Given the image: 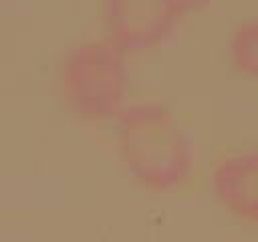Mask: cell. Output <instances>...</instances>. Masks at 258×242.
Returning a JSON list of instances; mask_svg holds the SVG:
<instances>
[{"mask_svg":"<svg viewBox=\"0 0 258 242\" xmlns=\"http://www.w3.org/2000/svg\"><path fill=\"white\" fill-rule=\"evenodd\" d=\"M212 0H101L103 34L129 56L161 46L177 26Z\"/></svg>","mask_w":258,"mask_h":242,"instance_id":"3957f363","label":"cell"},{"mask_svg":"<svg viewBox=\"0 0 258 242\" xmlns=\"http://www.w3.org/2000/svg\"><path fill=\"white\" fill-rule=\"evenodd\" d=\"M56 87L64 109L79 121H115L131 93L129 54L105 34L73 42L56 67Z\"/></svg>","mask_w":258,"mask_h":242,"instance_id":"7a4b0ae2","label":"cell"},{"mask_svg":"<svg viewBox=\"0 0 258 242\" xmlns=\"http://www.w3.org/2000/svg\"><path fill=\"white\" fill-rule=\"evenodd\" d=\"M208 188L226 216L258 228V147L218 157L208 173Z\"/></svg>","mask_w":258,"mask_h":242,"instance_id":"277c9868","label":"cell"},{"mask_svg":"<svg viewBox=\"0 0 258 242\" xmlns=\"http://www.w3.org/2000/svg\"><path fill=\"white\" fill-rule=\"evenodd\" d=\"M115 147L129 179L151 194H175L196 173V143L161 99H133L117 115Z\"/></svg>","mask_w":258,"mask_h":242,"instance_id":"6da1fadb","label":"cell"},{"mask_svg":"<svg viewBox=\"0 0 258 242\" xmlns=\"http://www.w3.org/2000/svg\"><path fill=\"white\" fill-rule=\"evenodd\" d=\"M226 58L240 77L258 85V14L240 20L230 30Z\"/></svg>","mask_w":258,"mask_h":242,"instance_id":"5b68a950","label":"cell"}]
</instances>
